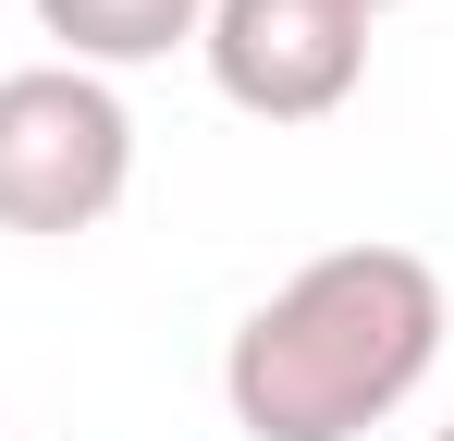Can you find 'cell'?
Returning <instances> with one entry per match:
<instances>
[{"mask_svg":"<svg viewBox=\"0 0 454 441\" xmlns=\"http://www.w3.org/2000/svg\"><path fill=\"white\" fill-rule=\"evenodd\" d=\"M197 50H209V86H222L233 111L319 123V111H344L356 74H369V12H356V0H209Z\"/></svg>","mask_w":454,"mask_h":441,"instance_id":"3","label":"cell"},{"mask_svg":"<svg viewBox=\"0 0 454 441\" xmlns=\"http://www.w3.org/2000/svg\"><path fill=\"white\" fill-rule=\"evenodd\" d=\"M356 12H393V0H356Z\"/></svg>","mask_w":454,"mask_h":441,"instance_id":"5","label":"cell"},{"mask_svg":"<svg viewBox=\"0 0 454 441\" xmlns=\"http://www.w3.org/2000/svg\"><path fill=\"white\" fill-rule=\"evenodd\" d=\"M442 356V270L405 245H332L270 294L222 356V405L246 441H356Z\"/></svg>","mask_w":454,"mask_h":441,"instance_id":"1","label":"cell"},{"mask_svg":"<svg viewBox=\"0 0 454 441\" xmlns=\"http://www.w3.org/2000/svg\"><path fill=\"white\" fill-rule=\"evenodd\" d=\"M442 441H454V429H442Z\"/></svg>","mask_w":454,"mask_h":441,"instance_id":"6","label":"cell"},{"mask_svg":"<svg viewBox=\"0 0 454 441\" xmlns=\"http://www.w3.org/2000/svg\"><path fill=\"white\" fill-rule=\"evenodd\" d=\"M123 184H136V123L98 74H0V233H98Z\"/></svg>","mask_w":454,"mask_h":441,"instance_id":"2","label":"cell"},{"mask_svg":"<svg viewBox=\"0 0 454 441\" xmlns=\"http://www.w3.org/2000/svg\"><path fill=\"white\" fill-rule=\"evenodd\" d=\"M37 25L86 74V62H160V50H184L209 25V0H37Z\"/></svg>","mask_w":454,"mask_h":441,"instance_id":"4","label":"cell"}]
</instances>
